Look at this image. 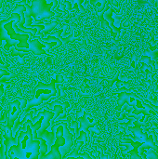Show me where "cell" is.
<instances>
[{
    "mask_svg": "<svg viewBox=\"0 0 158 159\" xmlns=\"http://www.w3.org/2000/svg\"><path fill=\"white\" fill-rule=\"evenodd\" d=\"M40 156H45L47 155V143H46V141L41 139L40 141Z\"/></svg>",
    "mask_w": 158,
    "mask_h": 159,
    "instance_id": "6",
    "label": "cell"
},
{
    "mask_svg": "<svg viewBox=\"0 0 158 159\" xmlns=\"http://www.w3.org/2000/svg\"><path fill=\"white\" fill-rule=\"evenodd\" d=\"M0 64H1V65H4V62H3V61H2V58H1V56H0Z\"/></svg>",
    "mask_w": 158,
    "mask_h": 159,
    "instance_id": "10",
    "label": "cell"
},
{
    "mask_svg": "<svg viewBox=\"0 0 158 159\" xmlns=\"http://www.w3.org/2000/svg\"><path fill=\"white\" fill-rule=\"evenodd\" d=\"M2 3H3V1L0 0V9H1V7H2Z\"/></svg>",
    "mask_w": 158,
    "mask_h": 159,
    "instance_id": "12",
    "label": "cell"
},
{
    "mask_svg": "<svg viewBox=\"0 0 158 159\" xmlns=\"http://www.w3.org/2000/svg\"><path fill=\"white\" fill-rule=\"evenodd\" d=\"M13 23L12 21L3 25V27L7 30V34L9 35V37L12 39V40H15V41H20V44L17 46L19 48H29V43L27 42L28 39L30 38L29 34H16L15 33V30L13 28Z\"/></svg>",
    "mask_w": 158,
    "mask_h": 159,
    "instance_id": "2",
    "label": "cell"
},
{
    "mask_svg": "<svg viewBox=\"0 0 158 159\" xmlns=\"http://www.w3.org/2000/svg\"><path fill=\"white\" fill-rule=\"evenodd\" d=\"M11 75L10 73H8L7 70H2V69H0V79L1 78H3L4 76H7V75Z\"/></svg>",
    "mask_w": 158,
    "mask_h": 159,
    "instance_id": "9",
    "label": "cell"
},
{
    "mask_svg": "<svg viewBox=\"0 0 158 159\" xmlns=\"http://www.w3.org/2000/svg\"><path fill=\"white\" fill-rule=\"evenodd\" d=\"M67 159H84L83 157H77V158H74V157H68Z\"/></svg>",
    "mask_w": 158,
    "mask_h": 159,
    "instance_id": "11",
    "label": "cell"
},
{
    "mask_svg": "<svg viewBox=\"0 0 158 159\" xmlns=\"http://www.w3.org/2000/svg\"><path fill=\"white\" fill-rule=\"evenodd\" d=\"M21 114L20 111V102L19 100H15L14 102L9 103V107L7 112V127L8 129H11L14 127V124L19 117V116Z\"/></svg>",
    "mask_w": 158,
    "mask_h": 159,
    "instance_id": "3",
    "label": "cell"
},
{
    "mask_svg": "<svg viewBox=\"0 0 158 159\" xmlns=\"http://www.w3.org/2000/svg\"><path fill=\"white\" fill-rule=\"evenodd\" d=\"M147 159H158V155H156L154 151H150Z\"/></svg>",
    "mask_w": 158,
    "mask_h": 159,
    "instance_id": "8",
    "label": "cell"
},
{
    "mask_svg": "<svg viewBox=\"0 0 158 159\" xmlns=\"http://www.w3.org/2000/svg\"><path fill=\"white\" fill-rule=\"evenodd\" d=\"M20 102V109H25L27 105V100L26 99H18Z\"/></svg>",
    "mask_w": 158,
    "mask_h": 159,
    "instance_id": "7",
    "label": "cell"
},
{
    "mask_svg": "<svg viewBox=\"0 0 158 159\" xmlns=\"http://www.w3.org/2000/svg\"><path fill=\"white\" fill-rule=\"evenodd\" d=\"M17 139V145L11 146L8 157L9 159H37L40 156V141L33 140L32 129L26 127V131H17L14 136Z\"/></svg>",
    "mask_w": 158,
    "mask_h": 159,
    "instance_id": "1",
    "label": "cell"
},
{
    "mask_svg": "<svg viewBox=\"0 0 158 159\" xmlns=\"http://www.w3.org/2000/svg\"><path fill=\"white\" fill-rule=\"evenodd\" d=\"M29 46H31L32 48H29L28 50H31L35 55H40V54H46L47 53L46 51L41 49V48L45 47V45H42L38 40H29Z\"/></svg>",
    "mask_w": 158,
    "mask_h": 159,
    "instance_id": "5",
    "label": "cell"
},
{
    "mask_svg": "<svg viewBox=\"0 0 158 159\" xmlns=\"http://www.w3.org/2000/svg\"><path fill=\"white\" fill-rule=\"evenodd\" d=\"M55 84H56V79H52L49 84H45L43 82H38L37 86L34 89V98L33 99L34 101L39 99L41 94H46V95H51L55 96L56 95V89H55Z\"/></svg>",
    "mask_w": 158,
    "mask_h": 159,
    "instance_id": "4",
    "label": "cell"
}]
</instances>
